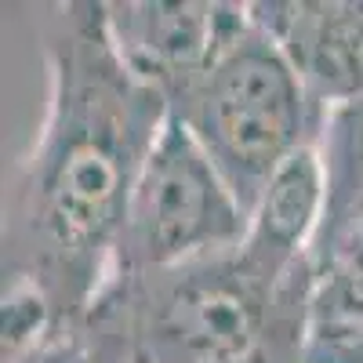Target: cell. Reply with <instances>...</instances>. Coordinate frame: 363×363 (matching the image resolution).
<instances>
[{
	"instance_id": "cell-1",
	"label": "cell",
	"mask_w": 363,
	"mask_h": 363,
	"mask_svg": "<svg viewBox=\"0 0 363 363\" xmlns=\"http://www.w3.org/2000/svg\"><path fill=\"white\" fill-rule=\"evenodd\" d=\"M44 120L4 189V284L37 287L73 327L109 284L131 189L171 116L109 40L102 0L48 8Z\"/></svg>"
},
{
	"instance_id": "cell-2",
	"label": "cell",
	"mask_w": 363,
	"mask_h": 363,
	"mask_svg": "<svg viewBox=\"0 0 363 363\" xmlns=\"http://www.w3.org/2000/svg\"><path fill=\"white\" fill-rule=\"evenodd\" d=\"M313 258L272 265L247 244L109 277L73 323L95 363H306Z\"/></svg>"
},
{
	"instance_id": "cell-3",
	"label": "cell",
	"mask_w": 363,
	"mask_h": 363,
	"mask_svg": "<svg viewBox=\"0 0 363 363\" xmlns=\"http://www.w3.org/2000/svg\"><path fill=\"white\" fill-rule=\"evenodd\" d=\"M171 116L218 167L247 218L280 164L301 145H316L320 135L294 69L255 18L244 37L171 99Z\"/></svg>"
},
{
	"instance_id": "cell-4",
	"label": "cell",
	"mask_w": 363,
	"mask_h": 363,
	"mask_svg": "<svg viewBox=\"0 0 363 363\" xmlns=\"http://www.w3.org/2000/svg\"><path fill=\"white\" fill-rule=\"evenodd\" d=\"M247 225V211L240 207L218 167L207 160L196 138L167 116L131 189L109 277L171 269L240 247Z\"/></svg>"
},
{
	"instance_id": "cell-5",
	"label": "cell",
	"mask_w": 363,
	"mask_h": 363,
	"mask_svg": "<svg viewBox=\"0 0 363 363\" xmlns=\"http://www.w3.org/2000/svg\"><path fill=\"white\" fill-rule=\"evenodd\" d=\"M109 40L142 84L171 99L251 29V4L102 0Z\"/></svg>"
},
{
	"instance_id": "cell-6",
	"label": "cell",
	"mask_w": 363,
	"mask_h": 363,
	"mask_svg": "<svg viewBox=\"0 0 363 363\" xmlns=\"http://www.w3.org/2000/svg\"><path fill=\"white\" fill-rule=\"evenodd\" d=\"M251 18L287 58L320 128L363 95V0H265Z\"/></svg>"
},
{
	"instance_id": "cell-7",
	"label": "cell",
	"mask_w": 363,
	"mask_h": 363,
	"mask_svg": "<svg viewBox=\"0 0 363 363\" xmlns=\"http://www.w3.org/2000/svg\"><path fill=\"white\" fill-rule=\"evenodd\" d=\"M323 164L316 145H301L262 189L244 244L272 265H298L313 251L323 222Z\"/></svg>"
},
{
	"instance_id": "cell-8",
	"label": "cell",
	"mask_w": 363,
	"mask_h": 363,
	"mask_svg": "<svg viewBox=\"0 0 363 363\" xmlns=\"http://www.w3.org/2000/svg\"><path fill=\"white\" fill-rule=\"evenodd\" d=\"M323 164V222L313 247L363 218V95L330 109L316 135Z\"/></svg>"
},
{
	"instance_id": "cell-9",
	"label": "cell",
	"mask_w": 363,
	"mask_h": 363,
	"mask_svg": "<svg viewBox=\"0 0 363 363\" xmlns=\"http://www.w3.org/2000/svg\"><path fill=\"white\" fill-rule=\"evenodd\" d=\"M62 327L51 301L29 284H4L0 309V363H18Z\"/></svg>"
},
{
	"instance_id": "cell-10",
	"label": "cell",
	"mask_w": 363,
	"mask_h": 363,
	"mask_svg": "<svg viewBox=\"0 0 363 363\" xmlns=\"http://www.w3.org/2000/svg\"><path fill=\"white\" fill-rule=\"evenodd\" d=\"M306 363H363V330H316Z\"/></svg>"
},
{
	"instance_id": "cell-11",
	"label": "cell",
	"mask_w": 363,
	"mask_h": 363,
	"mask_svg": "<svg viewBox=\"0 0 363 363\" xmlns=\"http://www.w3.org/2000/svg\"><path fill=\"white\" fill-rule=\"evenodd\" d=\"M18 363H95V356L87 352L84 338L77 335V327H58L44 345H37Z\"/></svg>"
}]
</instances>
